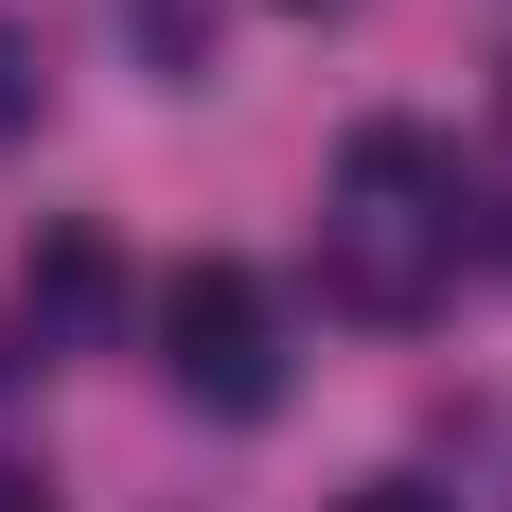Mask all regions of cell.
Wrapping results in <instances>:
<instances>
[{
    "label": "cell",
    "mask_w": 512,
    "mask_h": 512,
    "mask_svg": "<svg viewBox=\"0 0 512 512\" xmlns=\"http://www.w3.org/2000/svg\"><path fill=\"white\" fill-rule=\"evenodd\" d=\"M460 248H477L460 159L424 142V124H354L336 177H318V301L371 318V336H407V318L460 301Z\"/></svg>",
    "instance_id": "6da1fadb"
},
{
    "label": "cell",
    "mask_w": 512,
    "mask_h": 512,
    "mask_svg": "<svg viewBox=\"0 0 512 512\" xmlns=\"http://www.w3.org/2000/svg\"><path fill=\"white\" fill-rule=\"evenodd\" d=\"M159 371H177L212 424H248L265 389H283V301H265L248 265H177V283H159Z\"/></svg>",
    "instance_id": "7a4b0ae2"
},
{
    "label": "cell",
    "mask_w": 512,
    "mask_h": 512,
    "mask_svg": "<svg viewBox=\"0 0 512 512\" xmlns=\"http://www.w3.org/2000/svg\"><path fill=\"white\" fill-rule=\"evenodd\" d=\"M18 301H36V336H71V318H106V248H89V230H53Z\"/></svg>",
    "instance_id": "3957f363"
},
{
    "label": "cell",
    "mask_w": 512,
    "mask_h": 512,
    "mask_svg": "<svg viewBox=\"0 0 512 512\" xmlns=\"http://www.w3.org/2000/svg\"><path fill=\"white\" fill-rule=\"evenodd\" d=\"M0 142H36V36L0 18Z\"/></svg>",
    "instance_id": "277c9868"
},
{
    "label": "cell",
    "mask_w": 512,
    "mask_h": 512,
    "mask_svg": "<svg viewBox=\"0 0 512 512\" xmlns=\"http://www.w3.org/2000/svg\"><path fill=\"white\" fill-rule=\"evenodd\" d=\"M336 512H442V495H407V477H371V495H336Z\"/></svg>",
    "instance_id": "5b68a950"
},
{
    "label": "cell",
    "mask_w": 512,
    "mask_h": 512,
    "mask_svg": "<svg viewBox=\"0 0 512 512\" xmlns=\"http://www.w3.org/2000/svg\"><path fill=\"white\" fill-rule=\"evenodd\" d=\"M0 512H53V495H36V477H18V460H0Z\"/></svg>",
    "instance_id": "8992f818"
},
{
    "label": "cell",
    "mask_w": 512,
    "mask_h": 512,
    "mask_svg": "<svg viewBox=\"0 0 512 512\" xmlns=\"http://www.w3.org/2000/svg\"><path fill=\"white\" fill-rule=\"evenodd\" d=\"M301 18H318V0H301Z\"/></svg>",
    "instance_id": "52a82bcc"
}]
</instances>
